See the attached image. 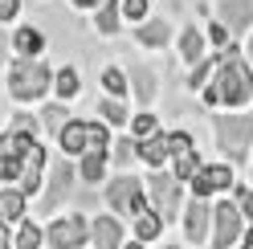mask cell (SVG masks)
<instances>
[{"label":"cell","instance_id":"b9f144b4","mask_svg":"<svg viewBox=\"0 0 253 249\" xmlns=\"http://www.w3.org/2000/svg\"><path fill=\"white\" fill-rule=\"evenodd\" d=\"M249 57H253V37H249Z\"/></svg>","mask_w":253,"mask_h":249},{"label":"cell","instance_id":"7c38bea8","mask_svg":"<svg viewBox=\"0 0 253 249\" xmlns=\"http://www.w3.org/2000/svg\"><path fill=\"white\" fill-rule=\"evenodd\" d=\"M94 245L98 249H119L123 245V225L115 216H98V221H94Z\"/></svg>","mask_w":253,"mask_h":249},{"label":"cell","instance_id":"ac0fdd59","mask_svg":"<svg viewBox=\"0 0 253 249\" xmlns=\"http://www.w3.org/2000/svg\"><path fill=\"white\" fill-rule=\"evenodd\" d=\"M12 41H17L21 57H37V53H41V45H45L37 29H17V37H12Z\"/></svg>","mask_w":253,"mask_h":249},{"label":"cell","instance_id":"836d02e7","mask_svg":"<svg viewBox=\"0 0 253 249\" xmlns=\"http://www.w3.org/2000/svg\"><path fill=\"white\" fill-rule=\"evenodd\" d=\"M131 127H135V135H143V139H151V135H155V119H151V115H139V119L131 123Z\"/></svg>","mask_w":253,"mask_h":249},{"label":"cell","instance_id":"8fae6325","mask_svg":"<svg viewBox=\"0 0 253 249\" xmlns=\"http://www.w3.org/2000/svg\"><path fill=\"white\" fill-rule=\"evenodd\" d=\"M57 139H61V151L66 155H82L90 147V123H70L66 119V127L57 131Z\"/></svg>","mask_w":253,"mask_h":249},{"label":"cell","instance_id":"6da1fadb","mask_svg":"<svg viewBox=\"0 0 253 249\" xmlns=\"http://www.w3.org/2000/svg\"><path fill=\"white\" fill-rule=\"evenodd\" d=\"M220 66H216V82H212V90L220 94V102H229V106H241L249 94H253V82H249V66L241 61V53L233 49H220Z\"/></svg>","mask_w":253,"mask_h":249},{"label":"cell","instance_id":"30bf717a","mask_svg":"<svg viewBox=\"0 0 253 249\" xmlns=\"http://www.w3.org/2000/svg\"><path fill=\"white\" fill-rule=\"evenodd\" d=\"M212 208L204 205L200 196H192V205H188V216H184V233H188V241H204V233H209V221H212Z\"/></svg>","mask_w":253,"mask_h":249},{"label":"cell","instance_id":"d590c367","mask_svg":"<svg viewBox=\"0 0 253 249\" xmlns=\"http://www.w3.org/2000/svg\"><path fill=\"white\" fill-rule=\"evenodd\" d=\"M17 17V0H0V21H12Z\"/></svg>","mask_w":253,"mask_h":249},{"label":"cell","instance_id":"1f68e13d","mask_svg":"<svg viewBox=\"0 0 253 249\" xmlns=\"http://www.w3.org/2000/svg\"><path fill=\"white\" fill-rule=\"evenodd\" d=\"M90 151H106V127L102 123H90Z\"/></svg>","mask_w":253,"mask_h":249},{"label":"cell","instance_id":"60d3db41","mask_svg":"<svg viewBox=\"0 0 253 249\" xmlns=\"http://www.w3.org/2000/svg\"><path fill=\"white\" fill-rule=\"evenodd\" d=\"M245 241H249V245H253V225H249V233H245Z\"/></svg>","mask_w":253,"mask_h":249},{"label":"cell","instance_id":"8992f818","mask_svg":"<svg viewBox=\"0 0 253 249\" xmlns=\"http://www.w3.org/2000/svg\"><path fill=\"white\" fill-rule=\"evenodd\" d=\"M241 205H229V200H225V205H216V216H212V221H216V237H212V249H229L237 237H241Z\"/></svg>","mask_w":253,"mask_h":249},{"label":"cell","instance_id":"277c9868","mask_svg":"<svg viewBox=\"0 0 253 249\" xmlns=\"http://www.w3.org/2000/svg\"><path fill=\"white\" fill-rule=\"evenodd\" d=\"M106 200H110V205H115V212H123V216H139V212H147V208H143V184H139L135 176H119V180H110Z\"/></svg>","mask_w":253,"mask_h":249},{"label":"cell","instance_id":"f546056e","mask_svg":"<svg viewBox=\"0 0 253 249\" xmlns=\"http://www.w3.org/2000/svg\"><path fill=\"white\" fill-rule=\"evenodd\" d=\"M135 155H139V143H135V139H119V147H115V160H119V164H131Z\"/></svg>","mask_w":253,"mask_h":249},{"label":"cell","instance_id":"ab89813d","mask_svg":"<svg viewBox=\"0 0 253 249\" xmlns=\"http://www.w3.org/2000/svg\"><path fill=\"white\" fill-rule=\"evenodd\" d=\"M78 8H102V0H74Z\"/></svg>","mask_w":253,"mask_h":249},{"label":"cell","instance_id":"44dd1931","mask_svg":"<svg viewBox=\"0 0 253 249\" xmlns=\"http://www.w3.org/2000/svg\"><path fill=\"white\" fill-rule=\"evenodd\" d=\"M160 221H164L160 212H139V216H135V233H139V241L160 237Z\"/></svg>","mask_w":253,"mask_h":249},{"label":"cell","instance_id":"9a60e30c","mask_svg":"<svg viewBox=\"0 0 253 249\" xmlns=\"http://www.w3.org/2000/svg\"><path fill=\"white\" fill-rule=\"evenodd\" d=\"M41 167H45V151L33 147V155L25 160V176H21V188L33 196V188H41Z\"/></svg>","mask_w":253,"mask_h":249},{"label":"cell","instance_id":"7bdbcfd3","mask_svg":"<svg viewBox=\"0 0 253 249\" xmlns=\"http://www.w3.org/2000/svg\"><path fill=\"white\" fill-rule=\"evenodd\" d=\"M126 249H143V245H126Z\"/></svg>","mask_w":253,"mask_h":249},{"label":"cell","instance_id":"ffe728a7","mask_svg":"<svg viewBox=\"0 0 253 249\" xmlns=\"http://www.w3.org/2000/svg\"><path fill=\"white\" fill-rule=\"evenodd\" d=\"M131 86H135V98H139V102H151V94H155L151 70H131Z\"/></svg>","mask_w":253,"mask_h":249},{"label":"cell","instance_id":"f1b7e54d","mask_svg":"<svg viewBox=\"0 0 253 249\" xmlns=\"http://www.w3.org/2000/svg\"><path fill=\"white\" fill-rule=\"evenodd\" d=\"M37 245H41V229L37 225H25L17 233V249H37Z\"/></svg>","mask_w":253,"mask_h":249},{"label":"cell","instance_id":"cb8c5ba5","mask_svg":"<svg viewBox=\"0 0 253 249\" xmlns=\"http://www.w3.org/2000/svg\"><path fill=\"white\" fill-rule=\"evenodd\" d=\"M98 29H102V33H115V29H119V4H115V0H102V8H98Z\"/></svg>","mask_w":253,"mask_h":249},{"label":"cell","instance_id":"ba28073f","mask_svg":"<svg viewBox=\"0 0 253 249\" xmlns=\"http://www.w3.org/2000/svg\"><path fill=\"white\" fill-rule=\"evenodd\" d=\"M233 188V172H229V164H209V167H200V176L192 180V196H212V192H225Z\"/></svg>","mask_w":253,"mask_h":249},{"label":"cell","instance_id":"484cf974","mask_svg":"<svg viewBox=\"0 0 253 249\" xmlns=\"http://www.w3.org/2000/svg\"><path fill=\"white\" fill-rule=\"evenodd\" d=\"M98 115H102L106 123H126V111H123L115 98H102V102H98Z\"/></svg>","mask_w":253,"mask_h":249},{"label":"cell","instance_id":"5bb4252c","mask_svg":"<svg viewBox=\"0 0 253 249\" xmlns=\"http://www.w3.org/2000/svg\"><path fill=\"white\" fill-rule=\"evenodd\" d=\"M139 155L151 164V167H164V160L171 155V143H168V135H151V139H143L139 143Z\"/></svg>","mask_w":253,"mask_h":249},{"label":"cell","instance_id":"603a6c76","mask_svg":"<svg viewBox=\"0 0 253 249\" xmlns=\"http://www.w3.org/2000/svg\"><path fill=\"white\" fill-rule=\"evenodd\" d=\"M53 94H57L61 102L78 94V74H74V70H61V74L53 78Z\"/></svg>","mask_w":253,"mask_h":249},{"label":"cell","instance_id":"74e56055","mask_svg":"<svg viewBox=\"0 0 253 249\" xmlns=\"http://www.w3.org/2000/svg\"><path fill=\"white\" fill-rule=\"evenodd\" d=\"M212 41H216V45H225V49H229V29H225V25H212Z\"/></svg>","mask_w":253,"mask_h":249},{"label":"cell","instance_id":"d4e9b609","mask_svg":"<svg viewBox=\"0 0 253 249\" xmlns=\"http://www.w3.org/2000/svg\"><path fill=\"white\" fill-rule=\"evenodd\" d=\"M196 176H200V160L192 151L180 155V160H176V180H196Z\"/></svg>","mask_w":253,"mask_h":249},{"label":"cell","instance_id":"d6986e66","mask_svg":"<svg viewBox=\"0 0 253 249\" xmlns=\"http://www.w3.org/2000/svg\"><path fill=\"white\" fill-rule=\"evenodd\" d=\"M180 49H184V57L192 61V66H200V53H204V37H200V29H196V25L188 29V33H184V41H180Z\"/></svg>","mask_w":253,"mask_h":249},{"label":"cell","instance_id":"e575fe53","mask_svg":"<svg viewBox=\"0 0 253 249\" xmlns=\"http://www.w3.org/2000/svg\"><path fill=\"white\" fill-rule=\"evenodd\" d=\"M0 176H4V180H17V176H25L21 160H4V164H0Z\"/></svg>","mask_w":253,"mask_h":249},{"label":"cell","instance_id":"83f0119b","mask_svg":"<svg viewBox=\"0 0 253 249\" xmlns=\"http://www.w3.org/2000/svg\"><path fill=\"white\" fill-rule=\"evenodd\" d=\"M102 86H106L115 98L126 94V78H123V70H106V74H102Z\"/></svg>","mask_w":253,"mask_h":249},{"label":"cell","instance_id":"4316f807","mask_svg":"<svg viewBox=\"0 0 253 249\" xmlns=\"http://www.w3.org/2000/svg\"><path fill=\"white\" fill-rule=\"evenodd\" d=\"M220 61H225V57H204V61H200V66L192 70V78H188V86H192V90H196V86L204 82V78H209V74H212V66H220Z\"/></svg>","mask_w":253,"mask_h":249},{"label":"cell","instance_id":"2e32d148","mask_svg":"<svg viewBox=\"0 0 253 249\" xmlns=\"http://www.w3.org/2000/svg\"><path fill=\"white\" fill-rule=\"evenodd\" d=\"M171 37V25L168 21H151V25H139V41L151 45V49H160V45H168Z\"/></svg>","mask_w":253,"mask_h":249},{"label":"cell","instance_id":"7402d4cb","mask_svg":"<svg viewBox=\"0 0 253 249\" xmlns=\"http://www.w3.org/2000/svg\"><path fill=\"white\" fill-rule=\"evenodd\" d=\"M102 172H106V151H90L86 160H82V176H86L90 184H98Z\"/></svg>","mask_w":253,"mask_h":249},{"label":"cell","instance_id":"52a82bcc","mask_svg":"<svg viewBox=\"0 0 253 249\" xmlns=\"http://www.w3.org/2000/svg\"><path fill=\"white\" fill-rule=\"evenodd\" d=\"M86 237H90L86 216H66V221H53L49 225V245L53 249H78Z\"/></svg>","mask_w":253,"mask_h":249},{"label":"cell","instance_id":"e0dca14e","mask_svg":"<svg viewBox=\"0 0 253 249\" xmlns=\"http://www.w3.org/2000/svg\"><path fill=\"white\" fill-rule=\"evenodd\" d=\"M0 212H4V221L12 225V221H21V212H25V196L21 192H12V188H4L0 192Z\"/></svg>","mask_w":253,"mask_h":249},{"label":"cell","instance_id":"ee69618b","mask_svg":"<svg viewBox=\"0 0 253 249\" xmlns=\"http://www.w3.org/2000/svg\"><path fill=\"white\" fill-rule=\"evenodd\" d=\"M245 249H253V245H245Z\"/></svg>","mask_w":253,"mask_h":249},{"label":"cell","instance_id":"9c48e42d","mask_svg":"<svg viewBox=\"0 0 253 249\" xmlns=\"http://www.w3.org/2000/svg\"><path fill=\"white\" fill-rule=\"evenodd\" d=\"M70 184H74V167H70V160H57V164H53V176H49V192H45L41 208H45V212L57 208V200L70 192Z\"/></svg>","mask_w":253,"mask_h":249},{"label":"cell","instance_id":"8d00e7d4","mask_svg":"<svg viewBox=\"0 0 253 249\" xmlns=\"http://www.w3.org/2000/svg\"><path fill=\"white\" fill-rule=\"evenodd\" d=\"M61 115H66L61 106H53V111H45V127H61Z\"/></svg>","mask_w":253,"mask_h":249},{"label":"cell","instance_id":"5b68a950","mask_svg":"<svg viewBox=\"0 0 253 249\" xmlns=\"http://www.w3.org/2000/svg\"><path fill=\"white\" fill-rule=\"evenodd\" d=\"M147 188H151V205H155V212L168 221V216L176 212V205H180V184H176V176L164 172V167H155L151 180H147Z\"/></svg>","mask_w":253,"mask_h":249},{"label":"cell","instance_id":"d6a6232c","mask_svg":"<svg viewBox=\"0 0 253 249\" xmlns=\"http://www.w3.org/2000/svg\"><path fill=\"white\" fill-rule=\"evenodd\" d=\"M123 12H126L131 21H143V17H147V0H123Z\"/></svg>","mask_w":253,"mask_h":249},{"label":"cell","instance_id":"4fadbf2b","mask_svg":"<svg viewBox=\"0 0 253 249\" xmlns=\"http://www.w3.org/2000/svg\"><path fill=\"white\" fill-rule=\"evenodd\" d=\"M220 17L229 21V29H249L253 25V4H249V0H225Z\"/></svg>","mask_w":253,"mask_h":249},{"label":"cell","instance_id":"f35d334b","mask_svg":"<svg viewBox=\"0 0 253 249\" xmlns=\"http://www.w3.org/2000/svg\"><path fill=\"white\" fill-rule=\"evenodd\" d=\"M241 212H245V216H253V188H245V192H241Z\"/></svg>","mask_w":253,"mask_h":249},{"label":"cell","instance_id":"3957f363","mask_svg":"<svg viewBox=\"0 0 253 249\" xmlns=\"http://www.w3.org/2000/svg\"><path fill=\"white\" fill-rule=\"evenodd\" d=\"M249 139H253V119L249 115H233V119H220L216 123V143L225 147L233 160H245Z\"/></svg>","mask_w":253,"mask_h":249},{"label":"cell","instance_id":"4dcf8cb0","mask_svg":"<svg viewBox=\"0 0 253 249\" xmlns=\"http://www.w3.org/2000/svg\"><path fill=\"white\" fill-rule=\"evenodd\" d=\"M168 143H171V155H188V151H192V135L176 131V135H168Z\"/></svg>","mask_w":253,"mask_h":249},{"label":"cell","instance_id":"7a4b0ae2","mask_svg":"<svg viewBox=\"0 0 253 249\" xmlns=\"http://www.w3.org/2000/svg\"><path fill=\"white\" fill-rule=\"evenodd\" d=\"M8 90H12V98H41L45 90H49V70L41 66V61L33 57H17L12 61V70H8Z\"/></svg>","mask_w":253,"mask_h":249}]
</instances>
